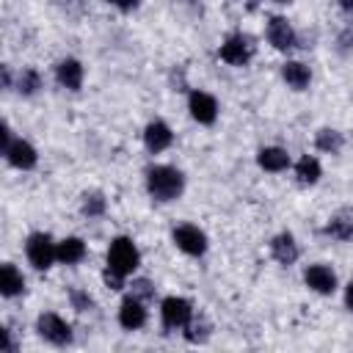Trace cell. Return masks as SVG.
<instances>
[{
  "label": "cell",
  "instance_id": "1",
  "mask_svg": "<svg viewBox=\"0 0 353 353\" xmlns=\"http://www.w3.org/2000/svg\"><path fill=\"white\" fill-rule=\"evenodd\" d=\"M146 188L157 201H174L185 188V176L174 165H152L146 171Z\"/></svg>",
  "mask_w": 353,
  "mask_h": 353
},
{
  "label": "cell",
  "instance_id": "2",
  "mask_svg": "<svg viewBox=\"0 0 353 353\" xmlns=\"http://www.w3.org/2000/svg\"><path fill=\"white\" fill-rule=\"evenodd\" d=\"M138 265H141V254L130 237H116L108 245V270H113L119 276H130Z\"/></svg>",
  "mask_w": 353,
  "mask_h": 353
},
{
  "label": "cell",
  "instance_id": "3",
  "mask_svg": "<svg viewBox=\"0 0 353 353\" xmlns=\"http://www.w3.org/2000/svg\"><path fill=\"white\" fill-rule=\"evenodd\" d=\"M25 254L36 270H47L58 259V243H52L47 232H33L25 243Z\"/></svg>",
  "mask_w": 353,
  "mask_h": 353
},
{
  "label": "cell",
  "instance_id": "4",
  "mask_svg": "<svg viewBox=\"0 0 353 353\" xmlns=\"http://www.w3.org/2000/svg\"><path fill=\"white\" fill-rule=\"evenodd\" d=\"M36 331H39L41 339H47L50 345H58V347H63V345L72 342V328H69V323H66L63 317L52 314V312L41 314V317L36 320Z\"/></svg>",
  "mask_w": 353,
  "mask_h": 353
},
{
  "label": "cell",
  "instance_id": "5",
  "mask_svg": "<svg viewBox=\"0 0 353 353\" xmlns=\"http://www.w3.org/2000/svg\"><path fill=\"white\" fill-rule=\"evenodd\" d=\"M160 317L165 328H188V323L193 320V306L185 298L171 295L160 303Z\"/></svg>",
  "mask_w": 353,
  "mask_h": 353
},
{
  "label": "cell",
  "instance_id": "6",
  "mask_svg": "<svg viewBox=\"0 0 353 353\" xmlns=\"http://www.w3.org/2000/svg\"><path fill=\"white\" fill-rule=\"evenodd\" d=\"M174 243H176L179 251H185V254H190V256H201V254L207 251V234H204L199 226H193V223L176 226V229H174Z\"/></svg>",
  "mask_w": 353,
  "mask_h": 353
},
{
  "label": "cell",
  "instance_id": "7",
  "mask_svg": "<svg viewBox=\"0 0 353 353\" xmlns=\"http://www.w3.org/2000/svg\"><path fill=\"white\" fill-rule=\"evenodd\" d=\"M221 61L232 63V66H245L248 58H251V41L243 36V33H234L229 36L223 44H221Z\"/></svg>",
  "mask_w": 353,
  "mask_h": 353
},
{
  "label": "cell",
  "instance_id": "8",
  "mask_svg": "<svg viewBox=\"0 0 353 353\" xmlns=\"http://www.w3.org/2000/svg\"><path fill=\"white\" fill-rule=\"evenodd\" d=\"M188 110H190V116H193L199 124H212L215 116H218V102H215V97L207 94V91H193L190 99H188Z\"/></svg>",
  "mask_w": 353,
  "mask_h": 353
},
{
  "label": "cell",
  "instance_id": "9",
  "mask_svg": "<svg viewBox=\"0 0 353 353\" xmlns=\"http://www.w3.org/2000/svg\"><path fill=\"white\" fill-rule=\"evenodd\" d=\"M303 281L309 290L320 292V295H331L336 290V276L328 265H309L306 273H303Z\"/></svg>",
  "mask_w": 353,
  "mask_h": 353
},
{
  "label": "cell",
  "instance_id": "10",
  "mask_svg": "<svg viewBox=\"0 0 353 353\" xmlns=\"http://www.w3.org/2000/svg\"><path fill=\"white\" fill-rule=\"evenodd\" d=\"M268 41H270L276 50H292L295 41H298V36H295L292 25H290L284 17H273V19L268 22Z\"/></svg>",
  "mask_w": 353,
  "mask_h": 353
},
{
  "label": "cell",
  "instance_id": "11",
  "mask_svg": "<svg viewBox=\"0 0 353 353\" xmlns=\"http://www.w3.org/2000/svg\"><path fill=\"white\" fill-rule=\"evenodd\" d=\"M119 323H121V328H127V331H138V328L146 323V306H143V301L135 298V295L124 298V303H121V309H119Z\"/></svg>",
  "mask_w": 353,
  "mask_h": 353
},
{
  "label": "cell",
  "instance_id": "12",
  "mask_svg": "<svg viewBox=\"0 0 353 353\" xmlns=\"http://www.w3.org/2000/svg\"><path fill=\"white\" fill-rule=\"evenodd\" d=\"M6 154V160L14 165V168H22V171H28V168H33L36 165V149L28 143V141H22V138H17V141H11L8 143V149L3 152Z\"/></svg>",
  "mask_w": 353,
  "mask_h": 353
},
{
  "label": "cell",
  "instance_id": "13",
  "mask_svg": "<svg viewBox=\"0 0 353 353\" xmlns=\"http://www.w3.org/2000/svg\"><path fill=\"white\" fill-rule=\"evenodd\" d=\"M171 141H174V132H171V127L165 121H149L146 124L143 143H146L149 152H163V149L171 146Z\"/></svg>",
  "mask_w": 353,
  "mask_h": 353
},
{
  "label": "cell",
  "instance_id": "14",
  "mask_svg": "<svg viewBox=\"0 0 353 353\" xmlns=\"http://www.w3.org/2000/svg\"><path fill=\"white\" fill-rule=\"evenodd\" d=\"M55 77L63 88L69 91H77L83 85V63L74 61V58H63L58 66H55Z\"/></svg>",
  "mask_w": 353,
  "mask_h": 353
},
{
  "label": "cell",
  "instance_id": "15",
  "mask_svg": "<svg viewBox=\"0 0 353 353\" xmlns=\"http://www.w3.org/2000/svg\"><path fill=\"white\" fill-rule=\"evenodd\" d=\"M270 251H273V256H276L281 265H292V262L298 259V243H295V237H292L290 232L276 234L273 243H270Z\"/></svg>",
  "mask_w": 353,
  "mask_h": 353
},
{
  "label": "cell",
  "instance_id": "16",
  "mask_svg": "<svg viewBox=\"0 0 353 353\" xmlns=\"http://www.w3.org/2000/svg\"><path fill=\"white\" fill-rule=\"evenodd\" d=\"M281 77L287 80L290 88L303 91V88L309 85V80H312V72H309V66L301 63V61H287V63L281 66Z\"/></svg>",
  "mask_w": 353,
  "mask_h": 353
},
{
  "label": "cell",
  "instance_id": "17",
  "mask_svg": "<svg viewBox=\"0 0 353 353\" xmlns=\"http://www.w3.org/2000/svg\"><path fill=\"white\" fill-rule=\"evenodd\" d=\"M256 163H259V168L276 174V171H284L290 165V154L284 149H279V146H265V149H259Z\"/></svg>",
  "mask_w": 353,
  "mask_h": 353
},
{
  "label": "cell",
  "instance_id": "18",
  "mask_svg": "<svg viewBox=\"0 0 353 353\" xmlns=\"http://www.w3.org/2000/svg\"><path fill=\"white\" fill-rule=\"evenodd\" d=\"M22 290H25V276H22L11 262H6L3 270H0V292H3L6 298H14V295H19Z\"/></svg>",
  "mask_w": 353,
  "mask_h": 353
},
{
  "label": "cell",
  "instance_id": "19",
  "mask_svg": "<svg viewBox=\"0 0 353 353\" xmlns=\"http://www.w3.org/2000/svg\"><path fill=\"white\" fill-rule=\"evenodd\" d=\"M85 256V243L80 237H63L58 243V262L63 265H77Z\"/></svg>",
  "mask_w": 353,
  "mask_h": 353
},
{
  "label": "cell",
  "instance_id": "20",
  "mask_svg": "<svg viewBox=\"0 0 353 353\" xmlns=\"http://www.w3.org/2000/svg\"><path fill=\"white\" fill-rule=\"evenodd\" d=\"M320 174H323L320 160L312 157V154H303V157L295 163V176H298L301 185H314V182L320 179Z\"/></svg>",
  "mask_w": 353,
  "mask_h": 353
},
{
  "label": "cell",
  "instance_id": "21",
  "mask_svg": "<svg viewBox=\"0 0 353 353\" xmlns=\"http://www.w3.org/2000/svg\"><path fill=\"white\" fill-rule=\"evenodd\" d=\"M325 234L328 237H334V240H350L353 237V221H347V218H334L328 226H325Z\"/></svg>",
  "mask_w": 353,
  "mask_h": 353
},
{
  "label": "cell",
  "instance_id": "22",
  "mask_svg": "<svg viewBox=\"0 0 353 353\" xmlns=\"http://www.w3.org/2000/svg\"><path fill=\"white\" fill-rule=\"evenodd\" d=\"M317 149L336 154V152L342 149V135H339L336 130H320V132H317Z\"/></svg>",
  "mask_w": 353,
  "mask_h": 353
},
{
  "label": "cell",
  "instance_id": "23",
  "mask_svg": "<svg viewBox=\"0 0 353 353\" xmlns=\"http://www.w3.org/2000/svg\"><path fill=\"white\" fill-rule=\"evenodd\" d=\"M17 88H19L22 94H36V88H41L39 72H36V69H22V74H19V80H17Z\"/></svg>",
  "mask_w": 353,
  "mask_h": 353
},
{
  "label": "cell",
  "instance_id": "24",
  "mask_svg": "<svg viewBox=\"0 0 353 353\" xmlns=\"http://www.w3.org/2000/svg\"><path fill=\"white\" fill-rule=\"evenodd\" d=\"M83 212H85L88 218L102 215V212H105V199H102V193H85V196H83Z\"/></svg>",
  "mask_w": 353,
  "mask_h": 353
},
{
  "label": "cell",
  "instance_id": "25",
  "mask_svg": "<svg viewBox=\"0 0 353 353\" xmlns=\"http://www.w3.org/2000/svg\"><path fill=\"white\" fill-rule=\"evenodd\" d=\"M69 298H72V306H74L77 312H88V309L94 306L91 295H88V292H83V290H72V292H69Z\"/></svg>",
  "mask_w": 353,
  "mask_h": 353
},
{
  "label": "cell",
  "instance_id": "26",
  "mask_svg": "<svg viewBox=\"0 0 353 353\" xmlns=\"http://www.w3.org/2000/svg\"><path fill=\"white\" fill-rule=\"evenodd\" d=\"M132 295L143 301V298H152V295H154V290H152V284H149L146 279H138V281H132Z\"/></svg>",
  "mask_w": 353,
  "mask_h": 353
},
{
  "label": "cell",
  "instance_id": "27",
  "mask_svg": "<svg viewBox=\"0 0 353 353\" xmlns=\"http://www.w3.org/2000/svg\"><path fill=\"white\" fill-rule=\"evenodd\" d=\"M108 3H113L116 8H121V11H130V8H135L138 6V0H108Z\"/></svg>",
  "mask_w": 353,
  "mask_h": 353
},
{
  "label": "cell",
  "instance_id": "28",
  "mask_svg": "<svg viewBox=\"0 0 353 353\" xmlns=\"http://www.w3.org/2000/svg\"><path fill=\"white\" fill-rule=\"evenodd\" d=\"M345 303H347V309L353 312V279H350L347 287H345Z\"/></svg>",
  "mask_w": 353,
  "mask_h": 353
},
{
  "label": "cell",
  "instance_id": "29",
  "mask_svg": "<svg viewBox=\"0 0 353 353\" xmlns=\"http://www.w3.org/2000/svg\"><path fill=\"white\" fill-rule=\"evenodd\" d=\"M339 6H342L345 11H353V0H339Z\"/></svg>",
  "mask_w": 353,
  "mask_h": 353
},
{
  "label": "cell",
  "instance_id": "30",
  "mask_svg": "<svg viewBox=\"0 0 353 353\" xmlns=\"http://www.w3.org/2000/svg\"><path fill=\"white\" fill-rule=\"evenodd\" d=\"M273 3H290V0H273Z\"/></svg>",
  "mask_w": 353,
  "mask_h": 353
}]
</instances>
